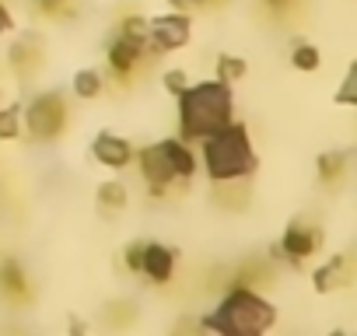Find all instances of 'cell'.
I'll use <instances>...</instances> for the list:
<instances>
[{"instance_id": "6da1fadb", "label": "cell", "mask_w": 357, "mask_h": 336, "mask_svg": "<svg viewBox=\"0 0 357 336\" xmlns=\"http://www.w3.org/2000/svg\"><path fill=\"white\" fill-rule=\"evenodd\" d=\"M231 123V91L225 81H207L183 91V137L200 140Z\"/></svg>"}, {"instance_id": "7a4b0ae2", "label": "cell", "mask_w": 357, "mask_h": 336, "mask_svg": "<svg viewBox=\"0 0 357 336\" xmlns=\"http://www.w3.org/2000/svg\"><path fill=\"white\" fill-rule=\"evenodd\" d=\"M204 326L218 336H263L273 326V308L249 287H238L221 301V308Z\"/></svg>"}, {"instance_id": "3957f363", "label": "cell", "mask_w": 357, "mask_h": 336, "mask_svg": "<svg viewBox=\"0 0 357 336\" xmlns=\"http://www.w3.org/2000/svg\"><path fill=\"white\" fill-rule=\"evenodd\" d=\"M207 168L214 183H235L256 168V154L249 147L245 126H225L207 137Z\"/></svg>"}, {"instance_id": "277c9868", "label": "cell", "mask_w": 357, "mask_h": 336, "mask_svg": "<svg viewBox=\"0 0 357 336\" xmlns=\"http://www.w3.org/2000/svg\"><path fill=\"white\" fill-rule=\"evenodd\" d=\"M63 123H67V102H63V95L50 91V95H39L29 105V133L32 137L53 140V137H60Z\"/></svg>"}, {"instance_id": "5b68a950", "label": "cell", "mask_w": 357, "mask_h": 336, "mask_svg": "<svg viewBox=\"0 0 357 336\" xmlns=\"http://www.w3.org/2000/svg\"><path fill=\"white\" fill-rule=\"evenodd\" d=\"M147 39L154 43V49H178L190 43V18L183 15H168L147 25Z\"/></svg>"}, {"instance_id": "8992f818", "label": "cell", "mask_w": 357, "mask_h": 336, "mask_svg": "<svg viewBox=\"0 0 357 336\" xmlns=\"http://www.w3.org/2000/svg\"><path fill=\"white\" fill-rule=\"evenodd\" d=\"M0 298H4L8 305H15V308L32 301V284H29V277H25L18 259H4V263H0Z\"/></svg>"}, {"instance_id": "52a82bcc", "label": "cell", "mask_w": 357, "mask_h": 336, "mask_svg": "<svg viewBox=\"0 0 357 336\" xmlns=\"http://www.w3.org/2000/svg\"><path fill=\"white\" fill-rule=\"evenodd\" d=\"M144 53H147V43L144 39H133V36H123L119 32V39H112V46H109V63H112L116 74L126 77V74H133L140 67Z\"/></svg>"}, {"instance_id": "ba28073f", "label": "cell", "mask_w": 357, "mask_h": 336, "mask_svg": "<svg viewBox=\"0 0 357 336\" xmlns=\"http://www.w3.org/2000/svg\"><path fill=\"white\" fill-rule=\"evenodd\" d=\"M43 56H46V46H43L39 36H22V39L11 46V67H15L22 77L36 74V70L43 67Z\"/></svg>"}, {"instance_id": "9c48e42d", "label": "cell", "mask_w": 357, "mask_h": 336, "mask_svg": "<svg viewBox=\"0 0 357 336\" xmlns=\"http://www.w3.org/2000/svg\"><path fill=\"white\" fill-rule=\"evenodd\" d=\"M315 249H319V231L308 228V224H291L287 235H284V242H280V252H284L291 263L308 259Z\"/></svg>"}, {"instance_id": "30bf717a", "label": "cell", "mask_w": 357, "mask_h": 336, "mask_svg": "<svg viewBox=\"0 0 357 336\" xmlns=\"http://www.w3.org/2000/svg\"><path fill=\"white\" fill-rule=\"evenodd\" d=\"M140 168H144V179L154 186V193L168 190V186H172V179H175V172L168 168V161H165L161 147H147V151H140Z\"/></svg>"}, {"instance_id": "8fae6325", "label": "cell", "mask_w": 357, "mask_h": 336, "mask_svg": "<svg viewBox=\"0 0 357 336\" xmlns=\"http://www.w3.org/2000/svg\"><path fill=\"white\" fill-rule=\"evenodd\" d=\"M172 266H175V252L172 249H165V245H144L140 273H147L154 284H165L172 277Z\"/></svg>"}, {"instance_id": "7c38bea8", "label": "cell", "mask_w": 357, "mask_h": 336, "mask_svg": "<svg viewBox=\"0 0 357 336\" xmlns=\"http://www.w3.org/2000/svg\"><path fill=\"white\" fill-rule=\"evenodd\" d=\"M95 158H98L102 165H109V168H123V165H130V158H133V147H130L123 137L102 133V137L95 140Z\"/></svg>"}, {"instance_id": "4fadbf2b", "label": "cell", "mask_w": 357, "mask_h": 336, "mask_svg": "<svg viewBox=\"0 0 357 336\" xmlns=\"http://www.w3.org/2000/svg\"><path fill=\"white\" fill-rule=\"evenodd\" d=\"M158 147H161V154H165L168 168L175 172V179H190V176L197 172V161H193V151H190V147L175 144V140H168V144H158Z\"/></svg>"}, {"instance_id": "5bb4252c", "label": "cell", "mask_w": 357, "mask_h": 336, "mask_svg": "<svg viewBox=\"0 0 357 336\" xmlns=\"http://www.w3.org/2000/svg\"><path fill=\"white\" fill-rule=\"evenodd\" d=\"M350 280H354V259H350V256H336L329 266L319 270L315 287H319V291H329V287H343V284H350Z\"/></svg>"}, {"instance_id": "9a60e30c", "label": "cell", "mask_w": 357, "mask_h": 336, "mask_svg": "<svg viewBox=\"0 0 357 336\" xmlns=\"http://www.w3.org/2000/svg\"><path fill=\"white\" fill-rule=\"evenodd\" d=\"M133 322H137V305H130V301H116V305L105 308V326H112V329H126V326H133Z\"/></svg>"}, {"instance_id": "2e32d148", "label": "cell", "mask_w": 357, "mask_h": 336, "mask_svg": "<svg viewBox=\"0 0 357 336\" xmlns=\"http://www.w3.org/2000/svg\"><path fill=\"white\" fill-rule=\"evenodd\" d=\"M343 168H347V154L333 151V154H322L319 158V179L322 183H336L343 176Z\"/></svg>"}, {"instance_id": "e0dca14e", "label": "cell", "mask_w": 357, "mask_h": 336, "mask_svg": "<svg viewBox=\"0 0 357 336\" xmlns=\"http://www.w3.org/2000/svg\"><path fill=\"white\" fill-rule=\"evenodd\" d=\"M238 287H252V284H270V270H266V263H259V259H249L242 270H238Z\"/></svg>"}, {"instance_id": "ac0fdd59", "label": "cell", "mask_w": 357, "mask_h": 336, "mask_svg": "<svg viewBox=\"0 0 357 336\" xmlns=\"http://www.w3.org/2000/svg\"><path fill=\"white\" fill-rule=\"evenodd\" d=\"M36 11L46 18H70L77 11L74 0H36Z\"/></svg>"}, {"instance_id": "d6986e66", "label": "cell", "mask_w": 357, "mask_h": 336, "mask_svg": "<svg viewBox=\"0 0 357 336\" xmlns=\"http://www.w3.org/2000/svg\"><path fill=\"white\" fill-rule=\"evenodd\" d=\"M74 91H77L81 98H95V95L102 91V74H95V70H81V74L74 77Z\"/></svg>"}, {"instance_id": "ffe728a7", "label": "cell", "mask_w": 357, "mask_h": 336, "mask_svg": "<svg viewBox=\"0 0 357 336\" xmlns=\"http://www.w3.org/2000/svg\"><path fill=\"white\" fill-rule=\"evenodd\" d=\"M235 77H245V63L235 60V56H221V60H218V81L231 84Z\"/></svg>"}, {"instance_id": "44dd1931", "label": "cell", "mask_w": 357, "mask_h": 336, "mask_svg": "<svg viewBox=\"0 0 357 336\" xmlns=\"http://www.w3.org/2000/svg\"><path fill=\"white\" fill-rule=\"evenodd\" d=\"M98 200H102V207H109V211H119V207L126 204V190H123L119 183H105V186L98 190Z\"/></svg>"}, {"instance_id": "7402d4cb", "label": "cell", "mask_w": 357, "mask_h": 336, "mask_svg": "<svg viewBox=\"0 0 357 336\" xmlns=\"http://www.w3.org/2000/svg\"><path fill=\"white\" fill-rule=\"evenodd\" d=\"M22 112L18 109H4V112H0V137H4V140H11V137H18V130H22Z\"/></svg>"}, {"instance_id": "603a6c76", "label": "cell", "mask_w": 357, "mask_h": 336, "mask_svg": "<svg viewBox=\"0 0 357 336\" xmlns=\"http://www.w3.org/2000/svg\"><path fill=\"white\" fill-rule=\"evenodd\" d=\"M294 67L298 70H315L319 67V49L315 46H298L294 49Z\"/></svg>"}, {"instance_id": "cb8c5ba5", "label": "cell", "mask_w": 357, "mask_h": 336, "mask_svg": "<svg viewBox=\"0 0 357 336\" xmlns=\"http://www.w3.org/2000/svg\"><path fill=\"white\" fill-rule=\"evenodd\" d=\"M172 336H204V326L197 319H178V326L172 329Z\"/></svg>"}, {"instance_id": "d4e9b609", "label": "cell", "mask_w": 357, "mask_h": 336, "mask_svg": "<svg viewBox=\"0 0 357 336\" xmlns=\"http://www.w3.org/2000/svg\"><path fill=\"white\" fill-rule=\"evenodd\" d=\"M165 84H168V91H175V95H183V91L190 88V84H186V77L178 74V70H168V74H165Z\"/></svg>"}, {"instance_id": "484cf974", "label": "cell", "mask_w": 357, "mask_h": 336, "mask_svg": "<svg viewBox=\"0 0 357 336\" xmlns=\"http://www.w3.org/2000/svg\"><path fill=\"white\" fill-rule=\"evenodd\" d=\"M140 263H144V245H130L126 249V266L130 270H140Z\"/></svg>"}, {"instance_id": "4316f807", "label": "cell", "mask_w": 357, "mask_h": 336, "mask_svg": "<svg viewBox=\"0 0 357 336\" xmlns=\"http://www.w3.org/2000/svg\"><path fill=\"white\" fill-rule=\"evenodd\" d=\"M354 81H357V74L350 70V74H347V88L340 91V102H354Z\"/></svg>"}, {"instance_id": "83f0119b", "label": "cell", "mask_w": 357, "mask_h": 336, "mask_svg": "<svg viewBox=\"0 0 357 336\" xmlns=\"http://www.w3.org/2000/svg\"><path fill=\"white\" fill-rule=\"evenodd\" d=\"M8 29H11V15H8V8H4V4H0V36H4Z\"/></svg>"}, {"instance_id": "f1b7e54d", "label": "cell", "mask_w": 357, "mask_h": 336, "mask_svg": "<svg viewBox=\"0 0 357 336\" xmlns=\"http://www.w3.org/2000/svg\"><path fill=\"white\" fill-rule=\"evenodd\" d=\"M0 336H29V333L18 329V326H4V333H0Z\"/></svg>"}, {"instance_id": "f546056e", "label": "cell", "mask_w": 357, "mask_h": 336, "mask_svg": "<svg viewBox=\"0 0 357 336\" xmlns=\"http://www.w3.org/2000/svg\"><path fill=\"white\" fill-rule=\"evenodd\" d=\"M175 8H200V0H172Z\"/></svg>"}, {"instance_id": "4dcf8cb0", "label": "cell", "mask_w": 357, "mask_h": 336, "mask_svg": "<svg viewBox=\"0 0 357 336\" xmlns=\"http://www.w3.org/2000/svg\"><path fill=\"white\" fill-rule=\"evenodd\" d=\"M266 4H270V8H277V11H280V8H287V4H291V0H266Z\"/></svg>"}, {"instance_id": "1f68e13d", "label": "cell", "mask_w": 357, "mask_h": 336, "mask_svg": "<svg viewBox=\"0 0 357 336\" xmlns=\"http://www.w3.org/2000/svg\"><path fill=\"white\" fill-rule=\"evenodd\" d=\"M200 4H221V0H200Z\"/></svg>"}, {"instance_id": "d6a6232c", "label": "cell", "mask_w": 357, "mask_h": 336, "mask_svg": "<svg viewBox=\"0 0 357 336\" xmlns=\"http://www.w3.org/2000/svg\"><path fill=\"white\" fill-rule=\"evenodd\" d=\"M333 336H343V333H333Z\"/></svg>"}]
</instances>
